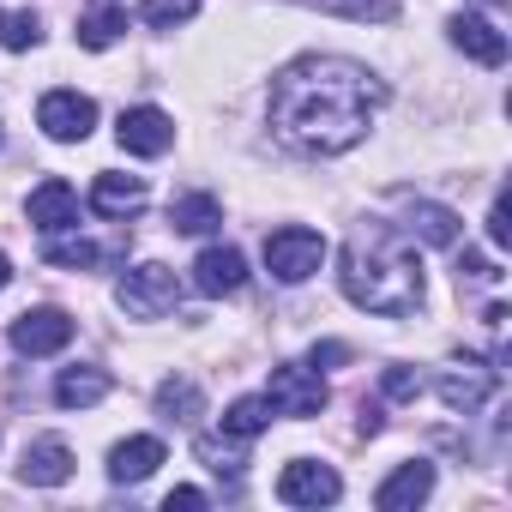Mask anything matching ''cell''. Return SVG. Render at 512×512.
Wrapping results in <instances>:
<instances>
[{"label": "cell", "mask_w": 512, "mask_h": 512, "mask_svg": "<svg viewBox=\"0 0 512 512\" xmlns=\"http://www.w3.org/2000/svg\"><path fill=\"white\" fill-rule=\"evenodd\" d=\"M386 85L344 55H302L272 79V127L308 157H338L368 139Z\"/></svg>", "instance_id": "cell-1"}, {"label": "cell", "mask_w": 512, "mask_h": 512, "mask_svg": "<svg viewBox=\"0 0 512 512\" xmlns=\"http://www.w3.org/2000/svg\"><path fill=\"white\" fill-rule=\"evenodd\" d=\"M344 296L368 314H416L422 308V260L404 229L392 223H356L344 241Z\"/></svg>", "instance_id": "cell-2"}, {"label": "cell", "mask_w": 512, "mask_h": 512, "mask_svg": "<svg viewBox=\"0 0 512 512\" xmlns=\"http://www.w3.org/2000/svg\"><path fill=\"white\" fill-rule=\"evenodd\" d=\"M320 266H326V235L320 229L290 223V229H272L266 235V272L278 284H308Z\"/></svg>", "instance_id": "cell-3"}, {"label": "cell", "mask_w": 512, "mask_h": 512, "mask_svg": "<svg viewBox=\"0 0 512 512\" xmlns=\"http://www.w3.org/2000/svg\"><path fill=\"white\" fill-rule=\"evenodd\" d=\"M181 302V278L169 272V266H157V260H145V266H133L127 278H121V308L133 314V320H157V314H169Z\"/></svg>", "instance_id": "cell-4"}, {"label": "cell", "mask_w": 512, "mask_h": 512, "mask_svg": "<svg viewBox=\"0 0 512 512\" xmlns=\"http://www.w3.org/2000/svg\"><path fill=\"white\" fill-rule=\"evenodd\" d=\"M326 380L314 368H296V362H278L272 368V386H266V404L272 416H320L326 410Z\"/></svg>", "instance_id": "cell-5"}, {"label": "cell", "mask_w": 512, "mask_h": 512, "mask_svg": "<svg viewBox=\"0 0 512 512\" xmlns=\"http://www.w3.org/2000/svg\"><path fill=\"white\" fill-rule=\"evenodd\" d=\"M37 127H43L49 139H61V145H79V139H91V127H97V103L79 97V91H49V97L37 103Z\"/></svg>", "instance_id": "cell-6"}, {"label": "cell", "mask_w": 512, "mask_h": 512, "mask_svg": "<svg viewBox=\"0 0 512 512\" xmlns=\"http://www.w3.org/2000/svg\"><path fill=\"white\" fill-rule=\"evenodd\" d=\"M338 494H344L338 470H332V464H314V458H296V464H284V476H278V500H284V506H332Z\"/></svg>", "instance_id": "cell-7"}, {"label": "cell", "mask_w": 512, "mask_h": 512, "mask_svg": "<svg viewBox=\"0 0 512 512\" xmlns=\"http://www.w3.org/2000/svg\"><path fill=\"white\" fill-rule=\"evenodd\" d=\"M67 344H73V320L61 308H25L13 320V350L19 356H55Z\"/></svg>", "instance_id": "cell-8"}, {"label": "cell", "mask_w": 512, "mask_h": 512, "mask_svg": "<svg viewBox=\"0 0 512 512\" xmlns=\"http://www.w3.org/2000/svg\"><path fill=\"white\" fill-rule=\"evenodd\" d=\"M115 139H121V151H133V157H163V151L175 145V121H169L163 109L139 103V109H127V115H121Z\"/></svg>", "instance_id": "cell-9"}, {"label": "cell", "mask_w": 512, "mask_h": 512, "mask_svg": "<svg viewBox=\"0 0 512 512\" xmlns=\"http://www.w3.org/2000/svg\"><path fill=\"white\" fill-rule=\"evenodd\" d=\"M494 386H500V368H488V362H458V368L440 380V398L470 416V410H482V404L494 398Z\"/></svg>", "instance_id": "cell-10"}, {"label": "cell", "mask_w": 512, "mask_h": 512, "mask_svg": "<svg viewBox=\"0 0 512 512\" xmlns=\"http://www.w3.org/2000/svg\"><path fill=\"white\" fill-rule=\"evenodd\" d=\"M428 494H434V464L416 458V464H398V470L374 488V506H380V512H410V506H422Z\"/></svg>", "instance_id": "cell-11"}, {"label": "cell", "mask_w": 512, "mask_h": 512, "mask_svg": "<svg viewBox=\"0 0 512 512\" xmlns=\"http://www.w3.org/2000/svg\"><path fill=\"white\" fill-rule=\"evenodd\" d=\"M193 284H199V296H235L247 284V260L235 247H205L193 260Z\"/></svg>", "instance_id": "cell-12"}, {"label": "cell", "mask_w": 512, "mask_h": 512, "mask_svg": "<svg viewBox=\"0 0 512 512\" xmlns=\"http://www.w3.org/2000/svg\"><path fill=\"white\" fill-rule=\"evenodd\" d=\"M19 476L31 482V488H61L67 476H73V452H67V440H31L25 446V458H19Z\"/></svg>", "instance_id": "cell-13"}, {"label": "cell", "mask_w": 512, "mask_h": 512, "mask_svg": "<svg viewBox=\"0 0 512 512\" xmlns=\"http://www.w3.org/2000/svg\"><path fill=\"white\" fill-rule=\"evenodd\" d=\"M31 223H37V229H49V235L73 229V223H79V193H73L61 175H49V181L31 193Z\"/></svg>", "instance_id": "cell-14"}, {"label": "cell", "mask_w": 512, "mask_h": 512, "mask_svg": "<svg viewBox=\"0 0 512 512\" xmlns=\"http://www.w3.org/2000/svg\"><path fill=\"white\" fill-rule=\"evenodd\" d=\"M404 235L428 241V247H452L458 241V211H446L434 199H404Z\"/></svg>", "instance_id": "cell-15"}, {"label": "cell", "mask_w": 512, "mask_h": 512, "mask_svg": "<svg viewBox=\"0 0 512 512\" xmlns=\"http://www.w3.org/2000/svg\"><path fill=\"white\" fill-rule=\"evenodd\" d=\"M446 31H452V43H458L470 61H482V67H500V61H506V37H500L482 13H458Z\"/></svg>", "instance_id": "cell-16"}, {"label": "cell", "mask_w": 512, "mask_h": 512, "mask_svg": "<svg viewBox=\"0 0 512 512\" xmlns=\"http://www.w3.org/2000/svg\"><path fill=\"white\" fill-rule=\"evenodd\" d=\"M91 211L97 217H133V211H145V181L139 175H97Z\"/></svg>", "instance_id": "cell-17"}, {"label": "cell", "mask_w": 512, "mask_h": 512, "mask_svg": "<svg viewBox=\"0 0 512 512\" xmlns=\"http://www.w3.org/2000/svg\"><path fill=\"white\" fill-rule=\"evenodd\" d=\"M157 464H163V440H157V434H133V440H121V446L109 452V476H115V482H145Z\"/></svg>", "instance_id": "cell-18"}, {"label": "cell", "mask_w": 512, "mask_h": 512, "mask_svg": "<svg viewBox=\"0 0 512 512\" xmlns=\"http://www.w3.org/2000/svg\"><path fill=\"white\" fill-rule=\"evenodd\" d=\"M109 398V374L103 368H67L61 380H55V404L61 410H91V404H103Z\"/></svg>", "instance_id": "cell-19"}, {"label": "cell", "mask_w": 512, "mask_h": 512, "mask_svg": "<svg viewBox=\"0 0 512 512\" xmlns=\"http://www.w3.org/2000/svg\"><path fill=\"white\" fill-rule=\"evenodd\" d=\"M217 223H223V205L211 193H187L169 205V229H181V235H211Z\"/></svg>", "instance_id": "cell-20"}, {"label": "cell", "mask_w": 512, "mask_h": 512, "mask_svg": "<svg viewBox=\"0 0 512 512\" xmlns=\"http://www.w3.org/2000/svg\"><path fill=\"white\" fill-rule=\"evenodd\" d=\"M121 31H127V7H115V0H103V7H91V13L79 19V43H85V49H109Z\"/></svg>", "instance_id": "cell-21"}, {"label": "cell", "mask_w": 512, "mask_h": 512, "mask_svg": "<svg viewBox=\"0 0 512 512\" xmlns=\"http://www.w3.org/2000/svg\"><path fill=\"white\" fill-rule=\"evenodd\" d=\"M199 410H205V398H199V386L193 380H163L157 386V416H169V422H199Z\"/></svg>", "instance_id": "cell-22"}, {"label": "cell", "mask_w": 512, "mask_h": 512, "mask_svg": "<svg viewBox=\"0 0 512 512\" xmlns=\"http://www.w3.org/2000/svg\"><path fill=\"white\" fill-rule=\"evenodd\" d=\"M43 260H49V266H67V272H85V266H103L109 253H103L97 241H85V235H55V241L43 247Z\"/></svg>", "instance_id": "cell-23"}, {"label": "cell", "mask_w": 512, "mask_h": 512, "mask_svg": "<svg viewBox=\"0 0 512 512\" xmlns=\"http://www.w3.org/2000/svg\"><path fill=\"white\" fill-rule=\"evenodd\" d=\"M266 422H272V404H266V398H235V404L223 410V434H235V440L266 434Z\"/></svg>", "instance_id": "cell-24"}, {"label": "cell", "mask_w": 512, "mask_h": 512, "mask_svg": "<svg viewBox=\"0 0 512 512\" xmlns=\"http://www.w3.org/2000/svg\"><path fill=\"white\" fill-rule=\"evenodd\" d=\"M308 7H320V13H338V19H356V25H392L398 19V0H308Z\"/></svg>", "instance_id": "cell-25"}, {"label": "cell", "mask_w": 512, "mask_h": 512, "mask_svg": "<svg viewBox=\"0 0 512 512\" xmlns=\"http://www.w3.org/2000/svg\"><path fill=\"white\" fill-rule=\"evenodd\" d=\"M199 458H205V470H217V476H229V482H241V470H247V458H241V446H235V434H199Z\"/></svg>", "instance_id": "cell-26"}, {"label": "cell", "mask_w": 512, "mask_h": 512, "mask_svg": "<svg viewBox=\"0 0 512 512\" xmlns=\"http://www.w3.org/2000/svg\"><path fill=\"white\" fill-rule=\"evenodd\" d=\"M37 43H43L37 13H0V49H37Z\"/></svg>", "instance_id": "cell-27"}, {"label": "cell", "mask_w": 512, "mask_h": 512, "mask_svg": "<svg viewBox=\"0 0 512 512\" xmlns=\"http://www.w3.org/2000/svg\"><path fill=\"white\" fill-rule=\"evenodd\" d=\"M199 13V0H145L139 7V19L151 25V31H175V25H187Z\"/></svg>", "instance_id": "cell-28"}, {"label": "cell", "mask_w": 512, "mask_h": 512, "mask_svg": "<svg viewBox=\"0 0 512 512\" xmlns=\"http://www.w3.org/2000/svg\"><path fill=\"white\" fill-rule=\"evenodd\" d=\"M488 241H494V247H506V241H512V205H506V193H494V211H488Z\"/></svg>", "instance_id": "cell-29"}, {"label": "cell", "mask_w": 512, "mask_h": 512, "mask_svg": "<svg viewBox=\"0 0 512 512\" xmlns=\"http://www.w3.org/2000/svg\"><path fill=\"white\" fill-rule=\"evenodd\" d=\"M458 278H470V284H494L500 272H494L488 253H464V260H458Z\"/></svg>", "instance_id": "cell-30"}, {"label": "cell", "mask_w": 512, "mask_h": 512, "mask_svg": "<svg viewBox=\"0 0 512 512\" xmlns=\"http://www.w3.org/2000/svg\"><path fill=\"white\" fill-rule=\"evenodd\" d=\"M416 392H422V380L410 368H386V398H416Z\"/></svg>", "instance_id": "cell-31"}, {"label": "cell", "mask_w": 512, "mask_h": 512, "mask_svg": "<svg viewBox=\"0 0 512 512\" xmlns=\"http://www.w3.org/2000/svg\"><path fill=\"white\" fill-rule=\"evenodd\" d=\"M163 506H169V512H175V506H181V512H199V506H205V494H199V488H169V500H163Z\"/></svg>", "instance_id": "cell-32"}, {"label": "cell", "mask_w": 512, "mask_h": 512, "mask_svg": "<svg viewBox=\"0 0 512 512\" xmlns=\"http://www.w3.org/2000/svg\"><path fill=\"white\" fill-rule=\"evenodd\" d=\"M332 368V362H350V344H314V368Z\"/></svg>", "instance_id": "cell-33"}, {"label": "cell", "mask_w": 512, "mask_h": 512, "mask_svg": "<svg viewBox=\"0 0 512 512\" xmlns=\"http://www.w3.org/2000/svg\"><path fill=\"white\" fill-rule=\"evenodd\" d=\"M13 284V260H7V253H0V290H7Z\"/></svg>", "instance_id": "cell-34"}]
</instances>
